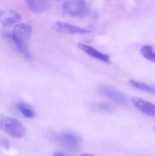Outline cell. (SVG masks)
Segmentation results:
<instances>
[{
	"mask_svg": "<svg viewBox=\"0 0 155 156\" xmlns=\"http://www.w3.org/2000/svg\"><path fill=\"white\" fill-rule=\"evenodd\" d=\"M1 144L6 150H9L10 148V143L9 141L5 138L1 139Z\"/></svg>",
	"mask_w": 155,
	"mask_h": 156,
	"instance_id": "14",
	"label": "cell"
},
{
	"mask_svg": "<svg viewBox=\"0 0 155 156\" xmlns=\"http://www.w3.org/2000/svg\"><path fill=\"white\" fill-rule=\"evenodd\" d=\"M78 46L81 50L88 55L107 64L111 63L110 57L108 55L103 54L92 47L82 43H79Z\"/></svg>",
	"mask_w": 155,
	"mask_h": 156,
	"instance_id": "9",
	"label": "cell"
},
{
	"mask_svg": "<svg viewBox=\"0 0 155 156\" xmlns=\"http://www.w3.org/2000/svg\"><path fill=\"white\" fill-rule=\"evenodd\" d=\"M29 9L35 13L42 14L49 7L48 0H24Z\"/></svg>",
	"mask_w": 155,
	"mask_h": 156,
	"instance_id": "10",
	"label": "cell"
},
{
	"mask_svg": "<svg viewBox=\"0 0 155 156\" xmlns=\"http://www.w3.org/2000/svg\"><path fill=\"white\" fill-rule=\"evenodd\" d=\"M32 31L29 25L20 23L15 26L12 34V39L16 48L27 60L31 59L32 57L29 48Z\"/></svg>",
	"mask_w": 155,
	"mask_h": 156,
	"instance_id": "1",
	"label": "cell"
},
{
	"mask_svg": "<svg viewBox=\"0 0 155 156\" xmlns=\"http://www.w3.org/2000/svg\"><path fill=\"white\" fill-rule=\"evenodd\" d=\"M15 106L18 111L26 118H32L35 116V113L32 108L25 103L19 102L16 104Z\"/></svg>",
	"mask_w": 155,
	"mask_h": 156,
	"instance_id": "11",
	"label": "cell"
},
{
	"mask_svg": "<svg viewBox=\"0 0 155 156\" xmlns=\"http://www.w3.org/2000/svg\"><path fill=\"white\" fill-rule=\"evenodd\" d=\"M62 8L68 14L80 17L86 12L87 5L84 0H66L63 4Z\"/></svg>",
	"mask_w": 155,
	"mask_h": 156,
	"instance_id": "4",
	"label": "cell"
},
{
	"mask_svg": "<svg viewBox=\"0 0 155 156\" xmlns=\"http://www.w3.org/2000/svg\"><path fill=\"white\" fill-rule=\"evenodd\" d=\"M54 1H61V0H54Z\"/></svg>",
	"mask_w": 155,
	"mask_h": 156,
	"instance_id": "18",
	"label": "cell"
},
{
	"mask_svg": "<svg viewBox=\"0 0 155 156\" xmlns=\"http://www.w3.org/2000/svg\"><path fill=\"white\" fill-rule=\"evenodd\" d=\"M99 108L103 111H109L111 110V107L105 103H101L99 105Z\"/></svg>",
	"mask_w": 155,
	"mask_h": 156,
	"instance_id": "15",
	"label": "cell"
},
{
	"mask_svg": "<svg viewBox=\"0 0 155 156\" xmlns=\"http://www.w3.org/2000/svg\"><path fill=\"white\" fill-rule=\"evenodd\" d=\"M141 54L146 59L155 62V53L153 51V48L150 45H145L141 50Z\"/></svg>",
	"mask_w": 155,
	"mask_h": 156,
	"instance_id": "13",
	"label": "cell"
},
{
	"mask_svg": "<svg viewBox=\"0 0 155 156\" xmlns=\"http://www.w3.org/2000/svg\"><path fill=\"white\" fill-rule=\"evenodd\" d=\"M53 28L56 31L59 33L75 34H88L91 32V30L88 29L81 28L62 22H56Z\"/></svg>",
	"mask_w": 155,
	"mask_h": 156,
	"instance_id": "6",
	"label": "cell"
},
{
	"mask_svg": "<svg viewBox=\"0 0 155 156\" xmlns=\"http://www.w3.org/2000/svg\"><path fill=\"white\" fill-rule=\"evenodd\" d=\"M0 19L3 26L10 27L20 22L21 17L15 11L6 9L1 11Z\"/></svg>",
	"mask_w": 155,
	"mask_h": 156,
	"instance_id": "8",
	"label": "cell"
},
{
	"mask_svg": "<svg viewBox=\"0 0 155 156\" xmlns=\"http://www.w3.org/2000/svg\"><path fill=\"white\" fill-rule=\"evenodd\" d=\"M80 156H94L93 155L91 154H83L81 155Z\"/></svg>",
	"mask_w": 155,
	"mask_h": 156,
	"instance_id": "17",
	"label": "cell"
},
{
	"mask_svg": "<svg viewBox=\"0 0 155 156\" xmlns=\"http://www.w3.org/2000/svg\"><path fill=\"white\" fill-rule=\"evenodd\" d=\"M129 83L132 86L135 87L136 88L149 92L155 94V85H150L144 83L137 81L134 80H130Z\"/></svg>",
	"mask_w": 155,
	"mask_h": 156,
	"instance_id": "12",
	"label": "cell"
},
{
	"mask_svg": "<svg viewBox=\"0 0 155 156\" xmlns=\"http://www.w3.org/2000/svg\"><path fill=\"white\" fill-rule=\"evenodd\" d=\"M132 101L140 112L146 115L155 118V105L142 98L136 96L132 97Z\"/></svg>",
	"mask_w": 155,
	"mask_h": 156,
	"instance_id": "7",
	"label": "cell"
},
{
	"mask_svg": "<svg viewBox=\"0 0 155 156\" xmlns=\"http://www.w3.org/2000/svg\"><path fill=\"white\" fill-rule=\"evenodd\" d=\"M52 156H70L61 152H57L55 153Z\"/></svg>",
	"mask_w": 155,
	"mask_h": 156,
	"instance_id": "16",
	"label": "cell"
},
{
	"mask_svg": "<svg viewBox=\"0 0 155 156\" xmlns=\"http://www.w3.org/2000/svg\"><path fill=\"white\" fill-rule=\"evenodd\" d=\"M0 125L3 131L14 138H22L24 136V126L21 122L15 118L1 115Z\"/></svg>",
	"mask_w": 155,
	"mask_h": 156,
	"instance_id": "2",
	"label": "cell"
},
{
	"mask_svg": "<svg viewBox=\"0 0 155 156\" xmlns=\"http://www.w3.org/2000/svg\"><path fill=\"white\" fill-rule=\"evenodd\" d=\"M57 143L63 148L70 151H76L80 147V138L78 136L70 132H62L56 136Z\"/></svg>",
	"mask_w": 155,
	"mask_h": 156,
	"instance_id": "3",
	"label": "cell"
},
{
	"mask_svg": "<svg viewBox=\"0 0 155 156\" xmlns=\"http://www.w3.org/2000/svg\"><path fill=\"white\" fill-rule=\"evenodd\" d=\"M98 90L103 95L121 104L125 105L128 103V99L124 94L110 85H100Z\"/></svg>",
	"mask_w": 155,
	"mask_h": 156,
	"instance_id": "5",
	"label": "cell"
}]
</instances>
